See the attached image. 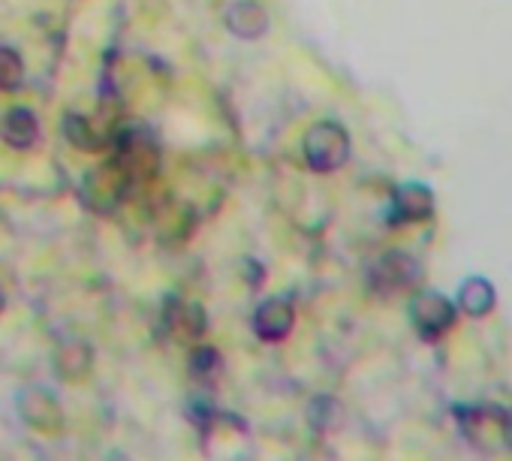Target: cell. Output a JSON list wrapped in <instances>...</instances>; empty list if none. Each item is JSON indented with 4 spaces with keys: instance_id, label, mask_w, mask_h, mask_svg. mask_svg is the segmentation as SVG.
I'll return each mask as SVG.
<instances>
[{
    "instance_id": "52a82bcc",
    "label": "cell",
    "mask_w": 512,
    "mask_h": 461,
    "mask_svg": "<svg viewBox=\"0 0 512 461\" xmlns=\"http://www.w3.org/2000/svg\"><path fill=\"white\" fill-rule=\"evenodd\" d=\"M0 139H4L10 148H31L37 139H40V121L31 109L25 106H16L4 115V121H0Z\"/></svg>"
},
{
    "instance_id": "4fadbf2b",
    "label": "cell",
    "mask_w": 512,
    "mask_h": 461,
    "mask_svg": "<svg viewBox=\"0 0 512 461\" xmlns=\"http://www.w3.org/2000/svg\"><path fill=\"white\" fill-rule=\"evenodd\" d=\"M25 85V61L16 49L0 46V91H19Z\"/></svg>"
},
{
    "instance_id": "5bb4252c",
    "label": "cell",
    "mask_w": 512,
    "mask_h": 461,
    "mask_svg": "<svg viewBox=\"0 0 512 461\" xmlns=\"http://www.w3.org/2000/svg\"><path fill=\"white\" fill-rule=\"evenodd\" d=\"M190 365H193V371H196V374H211V371L220 365V359H217V353H214L211 347H196V353H193Z\"/></svg>"
},
{
    "instance_id": "7c38bea8",
    "label": "cell",
    "mask_w": 512,
    "mask_h": 461,
    "mask_svg": "<svg viewBox=\"0 0 512 461\" xmlns=\"http://www.w3.org/2000/svg\"><path fill=\"white\" fill-rule=\"evenodd\" d=\"M413 317H416V323H419L425 332H440V329H446V323L452 320V311H449V305H446L440 296L428 293V296H419V299H416Z\"/></svg>"
},
{
    "instance_id": "30bf717a",
    "label": "cell",
    "mask_w": 512,
    "mask_h": 461,
    "mask_svg": "<svg viewBox=\"0 0 512 461\" xmlns=\"http://www.w3.org/2000/svg\"><path fill=\"white\" fill-rule=\"evenodd\" d=\"M64 133L82 151H106L109 136H112L109 130L97 127V121H91L88 115H76V112H70L64 118Z\"/></svg>"
},
{
    "instance_id": "6da1fadb",
    "label": "cell",
    "mask_w": 512,
    "mask_h": 461,
    "mask_svg": "<svg viewBox=\"0 0 512 461\" xmlns=\"http://www.w3.org/2000/svg\"><path fill=\"white\" fill-rule=\"evenodd\" d=\"M106 151L130 181H145L160 172V145L145 127H121L109 136Z\"/></svg>"
},
{
    "instance_id": "277c9868",
    "label": "cell",
    "mask_w": 512,
    "mask_h": 461,
    "mask_svg": "<svg viewBox=\"0 0 512 461\" xmlns=\"http://www.w3.org/2000/svg\"><path fill=\"white\" fill-rule=\"evenodd\" d=\"M226 28L238 40H263L269 34V13L260 0H232L223 16Z\"/></svg>"
},
{
    "instance_id": "ba28073f",
    "label": "cell",
    "mask_w": 512,
    "mask_h": 461,
    "mask_svg": "<svg viewBox=\"0 0 512 461\" xmlns=\"http://www.w3.org/2000/svg\"><path fill=\"white\" fill-rule=\"evenodd\" d=\"M166 326L178 341H196L205 332V314L199 305L181 302L178 296H172L166 302Z\"/></svg>"
},
{
    "instance_id": "3957f363",
    "label": "cell",
    "mask_w": 512,
    "mask_h": 461,
    "mask_svg": "<svg viewBox=\"0 0 512 461\" xmlns=\"http://www.w3.org/2000/svg\"><path fill=\"white\" fill-rule=\"evenodd\" d=\"M127 184H130V178L112 160H106L100 169H94V172L85 175L82 199L94 211H112L121 202V196L127 193Z\"/></svg>"
},
{
    "instance_id": "8992f818",
    "label": "cell",
    "mask_w": 512,
    "mask_h": 461,
    "mask_svg": "<svg viewBox=\"0 0 512 461\" xmlns=\"http://www.w3.org/2000/svg\"><path fill=\"white\" fill-rule=\"evenodd\" d=\"M296 311L287 299H266L253 311V332L263 341H284L293 332Z\"/></svg>"
},
{
    "instance_id": "9c48e42d",
    "label": "cell",
    "mask_w": 512,
    "mask_h": 461,
    "mask_svg": "<svg viewBox=\"0 0 512 461\" xmlns=\"http://www.w3.org/2000/svg\"><path fill=\"white\" fill-rule=\"evenodd\" d=\"M94 368V350L85 341H67L55 350V371L67 383H79Z\"/></svg>"
},
{
    "instance_id": "8fae6325",
    "label": "cell",
    "mask_w": 512,
    "mask_h": 461,
    "mask_svg": "<svg viewBox=\"0 0 512 461\" xmlns=\"http://www.w3.org/2000/svg\"><path fill=\"white\" fill-rule=\"evenodd\" d=\"M395 214L401 220H422L431 214V193L419 184H407L395 193Z\"/></svg>"
},
{
    "instance_id": "7a4b0ae2",
    "label": "cell",
    "mask_w": 512,
    "mask_h": 461,
    "mask_svg": "<svg viewBox=\"0 0 512 461\" xmlns=\"http://www.w3.org/2000/svg\"><path fill=\"white\" fill-rule=\"evenodd\" d=\"M302 151H305V160L314 172H335L350 157V136L341 124L320 121L305 133Z\"/></svg>"
},
{
    "instance_id": "5b68a950",
    "label": "cell",
    "mask_w": 512,
    "mask_h": 461,
    "mask_svg": "<svg viewBox=\"0 0 512 461\" xmlns=\"http://www.w3.org/2000/svg\"><path fill=\"white\" fill-rule=\"evenodd\" d=\"M19 413L31 428H37L43 434H55L64 428V410L46 389H28L19 398Z\"/></svg>"
},
{
    "instance_id": "9a60e30c",
    "label": "cell",
    "mask_w": 512,
    "mask_h": 461,
    "mask_svg": "<svg viewBox=\"0 0 512 461\" xmlns=\"http://www.w3.org/2000/svg\"><path fill=\"white\" fill-rule=\"evenodd\" d=\"M4 305H7V299H4V293H0V311H4Z\"/></svg>"
}]
</instances>
